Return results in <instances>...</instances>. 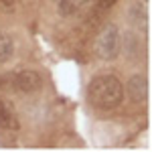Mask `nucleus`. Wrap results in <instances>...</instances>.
I'll return each instance as SVG.
<instances>
[{"label": "nucleus", "mask_w": 152, "mask_h": 152, "mask_svg": "<svg viewBox=\"0 0 152 152\" xmlns=\"http://www.w3.org/2000/svg\"><path fill=\"white\" fill-rule=\"evenodd\" d=\"M124 83L118 79L116 75H95L87 85V102L94 105L95 110L102 112H112L122 105L124 102Z\"/></svg>", "instance_id": "1"}, {"label": "nucleus", "mask_w": 152, "mask_h": 152, "mask_svg": "<svg viewBox=\"0 0 152 152\" xmlns=\"http://www.w3.org/2000/svg\"><path fill=\"white\" fill-rule=\"evenodd\" d=\"M45 85L43 75L37 69H18L0 75V87H8L18 94H37Z\"/></svg>", "instance_id": "2"}, {"label": "nucleus", "mask_w": 152, "mask_h": 152, "mask_svg": "<svg viewBox=\"0 0 152 152\" xmlns=\"http://www.w3.org/2000/svg\"><path fill=\"white\" fill-rule=\"evenodd\" d=\"M120 47H122V41H120L118 26L112 23L105 24L95 39V55L102 61H114L120 55Z\"/></svg>", "instance_id": "3"}, {"label": "nucleus", "mask_w": 152, "mask_h": 152, "mask_svg": "<svg viewBox=\"0 0 152 152\" xmlns=\"http://www.w3.org/2000/svg\"><path fill=\"white\" fill-rule=\"evenodd\" d=\"M124 94H128L130 102L134 104H146L148 99V77L142 75V73H136L128 79V83L124 85Z\"/></svg>", "instance_id": "4"}, {"label": "nucleus", "mask_w": 152, "mask_h": 152, "mask_svg": "<svg viewBox=\"0 0 152 152\" xmlns=\"http://www.w3.org/2000/svg\"><path fill=\"white\" fill-rule=\"evenodd\" d=\"M0 128L8 130V132H16L20 128V120H18V114L14 112L6 99H0Z\"/></svg>", "instance_id": "5"}, {"label": "nucleus", "mask_w": 152, "mask_h": 152, "mask_svg": "<svg viewBox=\"0 0 152 152\" xmlns=\"http://www.w3.org/2000/svg\"><path fill=\"white\" fill-rule=\"evenodd\" d=\"M14 51H16V45H14L12 37L8 33H0V67L10 63L14 57Z\"/></svg>", "instance_id": "6"}, {"label": "nucleus", "mask_w": 152, "mask_h": 152, "mask_svg": "<svg viewBox=\"0 0 152 152\" xmlns=\"http://www.w3.org/2000/svg\"><path fill=\"white\" fill-rule=\"evenodd\" d=\"M124 53L130 59H138L142 55V41L138 39V35L128 33V35L124 37Z\"/></svg>", "instance_id": "7"}, {"label": "nucleus", "mask_w": 152, "mask_h": 152, "mask_svg": "<svg viewBox=\"0 0 152 152\" xmlns=\"http://www.w3.org/2000/svg\"><path fill=\"white\" fill-rule=\"evenodd\" d=\"M85 2H87V0H59V2H57V12H59V16H63V18H69V16H73V14L79 10Z\"/></svg>", "instance_id": "8"}, {"label": "nucleus", "mask_w": 152, "mask_h": 152, "mask_svg": "<svg viewBox=\"0 0 152 152\" xmlns=\"http://www.w3.org/2000/svg\"><path fill=\"white\" fill-rule=\"evenodd\" d=\"M128 14H130V18H134V23H138V24L146 23V12H144V6H142L140 2H134L130 6Z\"/></svg>", "instance_id": "9"}, {"label": "nucleus", "mask_w": 152, "mask_h": 152, "mask_svg": "<svg viewBox=\"0 0 152 152\" xmlns=\"http://www.w3.org/2000/svg\"><path fill=\"white\" fill-rule=\"evenodd\" d=\"M118 0H97V4H99V8H104V10H107V8H114L116 6Z\"/></svg>", "instance_id": "10"}, {"label": "nucleus", "mask_w": 152, "mask_h": 152, "mask_svg": "<svg viewBox=\"0 0 152 152\" xmlns=\"http://www.w3.org/2000/svg\"><path fill=\"white\" fill-rule=\"evenodd\" d=\"M16 2H18V0H0V6H2V8H12Z\"/></svg>", "instance_id": "11"}]
</instances>
